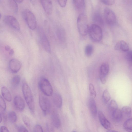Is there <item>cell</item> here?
<instances>
[{"mask_svg":"<svg viewBox=\"0 0 132 132\" xmlns=\"http://www.w3.org/2000/svg\"><path fill=\"white\" fill-rule=\"evenodd\" d=\"M22 90L25 100L30 110L34 112L35 109V104L33 96L28 85L24 83L22 86Z\"/></svg>","mask_w":132,"mask_h":132,"instance_id":"obj_1","label":"cell"},{"mask_svg":"<svg viewBox=\"0 0 132 132\" xmlns=\"http://www.w3.org/2000/svg\"><path fill=\"white\" fill-rule=\"evenodd\" d=\"M77 24L80 34L83 36L86 35L88 32L89 28L86 16L83 13L80 14L77 18Z\"/></svg>","mask_w":132,"mask_h":132,"instance_id":"obj_2","label":"cell"},{"mask_svg":"<svg viewBox=\"0 0 132 132\" xmlns=\"http://www.w3.org/2000/svg\"><path fill=\"white\" fill-rule=\"evenodd\" d=\"M89 36L93 41L99 42L102 40V31L100 26L97 24H92L89 28L88 32Z\"/></svg>","mask_w":132,"mask_h":132,"instance_id":"obj_3","label":"cell"},{"mask_svg":"<svg viewBox=\"0 0 132 132\" xmlns=\"http://www.w3.org/2000/svg\"><path fill=\"white\" fill-rule=\"evenodd\" d=\"M22 15L26 23L31 29H35L37 26L36 19L33 13L28 9L24 10L23 12Z\"/></svg>","mask_w":132,"mask_h":132,"instance_id":"obj_4","label":"cell"},{"mask_svg":"<svg viewBox=\"0 0 132 132\" xmlns=\"http://www.w3.org/2000/svg\"><path fill=\"white\" fill-rule=\"evenodd\" d=\"M38 86L40 90L44 94L48 96L52 95L53 88L47 79L44 77L41 78L38 82Z\"/></svg>","mask_w":132,"mask_h":132,"instance_id":"obj_5","label":"cell"},{"mask_svg":"<svg viewBox=\"0 0 132 132\" xmlns=\"http://www.w3.org/2000/svg\"><path fill=\"white\" fill-rule=\"evenodd\" d=\"M104 17L106 23L108 25L112 26L117 22V18L115 14L111 10L108 8L104 10Z\"/></svg>","mask_w":132,"mask_h":132,"instance_id":"obj_6","label":"cell"},{"mask_svg":"<svg viewBox=\"0 0 132 132\" xmlns=\"http://www.w3.org/2000/svg\"><path fill=\"white\" fill-rule=\"evenodd\" d=\"M39 102L41 110L44 115H46L50 111L51 108L50 101L47 98L40 95L39 97Z\"/></svg>","mask_w":132,"mask_h":132,"instance_id":"obj_7","label":"cell"},{"mask_svg":"<svg viewBox=\"0 0 132 132\" xmlns=\"http://www.w3.org/2000/svg\"><path fill=\"white\" fill-rule=\"evenodd\" d=\"M109 69V64L107 62L103 63L101 65L100 69V77L101 81L103 84L106 82V77Z\"/></svg>","mask_w":132,"mask_h":132,"instance_id":"obj_8","label":"cell"},{"mask_svg":"<svg viewBox=\"0 0 132 132\" xmlns=\"http://www.w3.org/2000/svg\"><path fill=\"white\" fill-rule=\"evenodd\" d=\"M4 20L5 22L14 29L19 30L20 27L19 24L17 19L14 16L10 15L4 16Z\"/></svg>","mask_w":132,"mask_h":132,"instance_id":"obj_9","label":"cell"},{"mask_svg":"<svg viewBox=\"0 0 132 132\" xmlns=\"http://www.w3.org/2000/svg\"><path fill=\"white\" fill-rule=\"evenodd\" d=\"M39 35L42 45L45 51L48 53L51 52L50 44L46 35L41 30H39Z\"/></svg>","mask_w":132,"mask_h":132,"instance_id":"obj_10","label":"cell"},{"mask_svg":"<svg viewBox=\"0 0 132 132\" xmlns=\"http://www.w3.org/2000/svg\"><path fill=\"white\" fill-rule=\"evenodd\" d=\"M22 64L18 59H13L11 60L9 62V67L10 71L12 73L18 72L20 69Z\"/></svg>","mask_w":132,"mask_h":132,"instance_id":"obj_11","label":"cell"},{"mask_svg":"<svg viewBox=\"0 0 132 132\" xmlns=\"http://www.w3.org/2000/svg\"><path fill=\"white\" fill-rule=\"evenodd\" d=\"M14 106L16 110L21 112L25 108V104L23 99L19 96H16L13 100Z\"/></svg>","mask_w":132,"mask_h":132,"instance_id":"obj_12","label":"cell"},{"mask_svg":"<svg viewBox=\"0 0 132 132\" xmlns=\"http://www.w3.org/2000/svg\"><path fill=\"white\" fill-rule=\"evenodd\" d=\"M98 114L99 120L102 126L107 130H110L111 128V123L103 113L99 111L98 112Z\"/></svg>","mask_w":132,"mask_h":132,"instance_id":"obj_13","label":"cell"},{"mask_svg":"<svg viewBox=\"0 0 132 132\" xmlns=\"http://www.w3.org/2000/svg\"><path fill=\"white\" fill-rule=\"evenodd\" d=\"M42 5L46 13L51 14L52 12L53 6L51 0H40Z\"/></svg>","mask_w":132,"mask_h":132,"instance_id":"obj_14","label":"cell"},{"mask_svg":"<svg viewBox=\"0 0 132 132\" xmlns=\"http://www.w3.org/2000/svg\"><path fill=\"white\" fill-rule=\"evenodd\" d=\"M89 108L92 115L95 117L97 114V108L95 101L94 98H89L88 101Z\"/></svg>","mask_w":132,"mask_h":132,"instance_id":"obj_15","label":"cell"},{"mask_svg":"<svg viewBox=\"0 0 132 132\" xmlns=\"http://www.w3.org/2000/svg\"><path fill=\"white\" fill-rule=\"evenodd\" d=\"M114 49L116 50H120L124 52H126L129 50L128 44L123 40L117 42L114 46Z\"/></svg>","mask_w":132,"mask_h":132,"instance_id":"obj_16","label":"cell"},{"mask_svg":"<svg viewBox=\"0 0 132 132\" xmlns=\"http://www.w3.org/2000/svg\"><path fill=\"white\" fill-rule=\"evenodd\" d=\"M112 119L115 122H118L122 119L121 110L117 108L110 115Z\"/></svg>","mask_w":132,"mask_h":132,"instance_id":"obj_17","label":"cell"},{"mask_svg":"<svg viewBox=\"0 0 132 132\" xmlns=\"http://www.w3.org/2000/svg\"><path fill=\"white\" fill-rule=\"evenodd\" d=\"M51 118L53 126L56 128H59L61 126V123L58 113L55 111H53L52 113Z\"/></svg>","mask_w":132,"mask_h":132,"instance_id":"obj_18","label":"cell"},{"mask_svg":"<svg viewBox=\"0 0 132 132\" xmlns=\"http://www.w3.org/2000/svg\"><path fill=\"white\" fill-rule=\"evenodd\" d=\"M53 100L55 105L57 108H61L62 104V99L61 95L58 93H54L53 96Z\"/></svg>","mask_w":132,"mask_h":132,"instance_id":"obj_19","label":"cell"},{"mask_svg":"<svg viewBox=\"0 0 132 132\" xmlns=\"http://www.w3.org/2000/svg\"><path fill=\"white\" fill-rule=\"evenodd\" d=\"M93 20L95 24L99 26L103 24V20L101 14L98 12H95L93 16Z\"/></svg>","mask_w":132,"mask_h":132,"instance_id":"obj_20","label":"cell"},{"mask_svg":"<svg viewBox=\"0 0 132 132\" xmlns=\"http://www.w3.org/2000/svg\"><path fill=\"white\" fill-rule=\"evenodd\" d=\"M1 90L4 98L8 102H11L12 100V96L8 88L5 86H3L2 87Z\"/></svg>","mask_w":132,"mask_h":132,"instance_id":"obj_21","label":"cell"},{"mask_svg":"<svg viewBox=\"0 0 132 132\" xmlns=\"http://www.w3.org/2000/svg\"><path fill=\"white\" fill-rule=\"evenodd\" d=\"M57 34L58 38L61 42L64 43L66 40V33L64 30L62 28H58L57 30Z\"/></svg>","mask_w":132,"mask_h":132,"instance_id":"obj_22","label":"cell"},{"mask_svg":"<svg viewBox=\"0 0 132 132\" xmlns=\"http://www.w3.org/2000/svg\"><path fill=\"white\" fill-rule=\"evenodd\" d=\"M122 119L129 118L131 114V108L129 106H126L123 107L121 110Z\"/></svg>","mask_w":132,"mask_h":132,"instance_id":"obj_23","label":"cell"},{"mask_svg":"<svg viewBox=\"0 0 132 132\" xmlns=\"http://www.w3.org/2000/svg\"><path fill=\"white\" fill-rule=\"evenodd\" d=\"M8 3L11 10L14 13H16L18 12V8L16 1L15 0H8Z\"/></svg>","mask_w":132,"mask_h":132,"instance_id":"obj_24","label":"cell"},{"mask_svg":"<svg viewBox=\"0 0 132 132\" xmlns=\"http://www.w3.org/2000/svg\"><path fill=\"white\" fill-rule=\"evenodd\" d=\"M73 4L77 10H81L84 9L85 6V0H72Z\"/></svg>","mask_w":132,"mask_h":132,"instance_id":"obj_25","label":"cell"},{"mask_svg":"<svg viewBox=\"0 0 132 132\" xmlns=\"http://www.w3.org/2000/svg\"><path fill=\"white\" fill-rule=\"evenodd\" d=\"M132 120L131 118L127 119L123 123V127L124 129L128 132L132 131Z\"/></svg>","mask_w":132,"mask_h":132,"instance_id":"obj_26","label":"cell"},{"mask_svg":"<svg viewBox=\"0 0 132 132\" xmlns=\"http://www.w3.org/2000/svg\"><path fill=\"white\" fill-rule=\"evenodd\" d=\"M117 108L118 105L116 101L113 100H112L108 106V110L110 115Z\"/></svg>","mask_w":132,"mask_h":132,"instance_id":"obj_27","label":"cell"},{"mask_svg":"<svg viewBox=\"0 0 132 132\" xmlns=\"http://www.w3.org/2000/svg\"><path fill=\"white\" fill-rule=\"evenodd\" d=\"M111 98L110 95L107 89H105L104 91L102 96V99L104 103L107 104Z\"/></svg>","mask_w":132,"mask_h":132,"instance_id":"obj_28","label":"cell"},{"mask_svg":"<svg viewBox=\"0 0 132 132\" xmlns=\"http://www.w3.org/2000/svg\"><path fill=\"white\" fill-rule=\"evenodd\" d=\"M8 118L11 122L12 123L16 122L17 119V116L16 113L14 111H10L8 114Z\"/></svg>","mask_w":132,"mask_h":132,"instance_id":"obj_29","label":"cell"},{"mask_svg":"<svg viewBox=\"0 0 132 132\" xmlns=\"http://www.w3.org/2000/svg\"><path fill=\"white\" fill-rule=\"evenodd\" d=\"M20 81V78L18 75H16L12 79L11 84L12 86L14 87L17 86L19 84Z\"/></svg>","mask_w":132,"mask_h":132,"instance_id":"obj_30","label":"cell"},{"mask_svg":"<svg viewBox=\"0 0 132 132\" xmlns=\"http://www.w3.org/2000/svg\"><path fill=\"white\" fill-rule=\"evenodd\" d=\"M93 47L91 44H88L86 45L85 49V53L86 55L88 57L90 56L92 54Z\"/></svg>","mask_w":132,"mask_h":132,"instance_id":"obj_31","label":"cell"},{"mask_svg":"<svg viewBox=\"0 0 132 132\" xmlns=\"http://www.w3.org/2000/svg\"><path fill=\"white\" fill-rule=\"evenodd\" d=\"M22 119L26 126L29 129H30L31 127L32 123L29 118L27 116L24 115L22 117Z\"/></svg>","mask_w":132,"mask_h":132,"instance_id":"obj_32","label":"cell"},{"mask_svg":"<svg viewBox=\"0 0 132 132\" xmlns=\"http://www.w3.org/2000/svg\"><path fill=\"white\" fill-rule=\"evenodd\" d=\"M89 90L90 95L92 97L95 98L96 96V93L94 87L93 85L91 83L89 85Z\"/></svg>","mask_w":132,"mask_h":132,"instance_id":"obj_33","label":"cell"},{"mask_svg":"<svg viewBox=\"0 0 132 132\" xmlns=\"http://www.w3.org/2000/svg\"><path fill=\"white\" fill-rule=\"evenodd\" d=\"M126 52V59L129 64L131 65V64L132 60L131 51L129 50Z\"/></svg>","mask_w":132,"mask_h":132,"instance_id":"obj_34","label":"cell"},{"mask_svg":"<svg viewBox=\"0 0 132 132\" xmlns=\"http://www.w3.org/2000/svg\"><path fill=\"white\" fill-rule=\"evenodd\" d=\"M0 107L4 111L6 108V104L4 98L0 95Z\"/></svg>","mask_w":132,"mask_h":132,"instance_id":"obj_35","label":"cell"},{"mask_svg":"<svg viewBox=\"0 0 132 132\" xmlns=\"http://www.w3.org/2000/svg\"><path fill=\"white\" fill-rule=\"evenodd\" d=\"M16 128L18 132H28L27 129L22 125H17L16 126Z\"/></svg>","mask_w":132,"mask_h":132,"instance_id":"obj_36","label":"cell"},{"mask_svg":"<svg viewBox=\"0 0 132 132\" xmlns=\"http://www.w3.org/2000/svg\"><path fill=\"white\" fill-rule=\"evenodd\" d=\"M103 4L107 5L110 6L113 4L115 0H100Z\"/></svg>","mask_w":132,"mask_h":132,"instance_id":"obj_37","label":"cell"},{"mask_svg":"<svg viewBox=\"0 0 132 132\" xmlns=\"http://www.w3.org/2000/svg\"><path fill=\"white\" fill-rule=\"evenodd\" d=\"M34 131L35 132H42L43 128L41 126L39 125H36L34 127Z\"/></svg>","mask_w":132,"mask_h":132,"instance_id":"obj_38","label":"cell"},{"mask_svg":"<svg viewBox=\"0 0 132 132\" xmlns=\"http://www.w3.org/2000/svg\"><path fill=\"white\" fill-rule=\"evenodd\" d=\"M59 4L61 7L64 8L66 6L67 0H57Z\"/></svg>","mask_w":132,"mask_h":132,"instance_id":"obj_39","label":"cell"},{"mask_svg":"<svg viewBox=\"0 0 132 132\" xmlns=\"http://www.w3.org/2000/svg\"><path fill=\"white\" fill-rule=\"evenodd\" d=\"M9 131L8 128L5 126H2L0 128V132H9Z\"/></svg>","mask_w":132,"mask_h":132,"instance_id":"obj_40","label":"cell"},{"mask_svg":"<svg viewBox=\"0 0 132 132\" xmlns=\"http://www.w3.org/2000/svg\"><path fill=\"white\" fill-rule=\"evenodd\" d=\"M5 49L6 51L9 52L11 50V47L10 46L6 45L5 46Z\"/></svg>","mask_w":132,"mask_h":132,"instance_id":"obj_41","label":"cell"},{"mask_svg":"<svg viewBox=\"0 0 132 132\" xmlns=\"http://www.w3.org/2000/svg\"><path fill=\"white\" fill-rule=\"evenodd\" d=\"M14 50L12 49H11L9 52V54L10 56H12L14 54Z\"/></svg>","mask_w":132,"mask_h":132,"instance_id":"obj_42","label":"cell"},{"mask_svg":"<svg viewBox=\"0 0 132 132\" xmlns=\"http://www.w3.org/2000/svg\"><path fill=\"white\" fill-rule=\"evenodd\" d=\"M16 2L19 3H21L22 2L23 0H15Z\"/></svg>","mask_w":132,"mask_h":132,"instance_id":"obj_43","label":"cell"},{"mask_svg":"<svg viewBox=\"0 0 132 132\" xmlns=\"http://www.w3.org/2000/svg\"><path fill=\"white\" fill-rule=\"evenodd\" d=\"M2 116L0 113V123L2 122Z\"/></svg>","mask_w":132,"mask_h":132,"instance_id":"obj_44","label":"cell"},{"mask_svg":"<svg viewBox=\"0 0 132 132\" xmlns=\"http://www.w3.org/2000/svg\"><path fill=\"white\" fill-rule=\"evenodd\" d=\"M33 4H34L36 0H29Z\"/></svg>","mask_w":132,"mask_h":132,"instance_id":"obj_45","label":"cell"},{"mask_svg":"<svg viewBox=\"0 0 132 132\" xmlns=\"http://www.w3.org/2000/svg\"><path fill=\"white\" fill-rule=\"evenodd\" d=\"M2 4V0H0V5H1Z\"/></svg>","mask_w":132,"mask_h":132,"instance_id":"obj_46","label":"cell"},{"mask_svg":"<svg viewBox=\"0 0 132 132\" xmlns=\"http://www.w3.org/2000/svg\"><path fill=\"white\" fill-rule=\"evenodd\" d=\"M2 17V15L1 13H0V19H1Z\"/></svg>","mask_w":132,"mask_h":132,"instance_id":"obj_47","label":"cell"}]
</instances>
